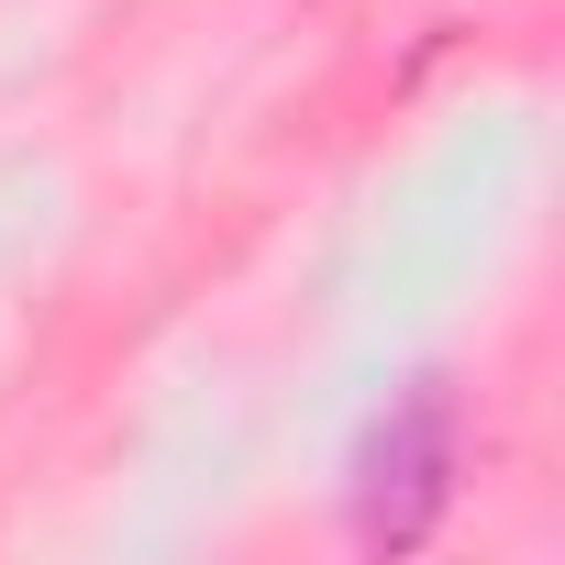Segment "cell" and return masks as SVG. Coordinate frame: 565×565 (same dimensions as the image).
Listing matches in <instances>:
<instances>
[{"instance_id": "obj_1", "label": "cell", "mask_w": 565, "mask_h": 565, "mask_svg": "<svg viewBox=\"0 0 565 565\" xmlns=\"http://www.w3.org/2000/svg\"><path fill=\"white\" fill-rule=\"evenodd\" d=\"M444 499H455V388L422 377L355 444V543L366 554H411V543H433Z\"/></svg>"}]
</instances>
